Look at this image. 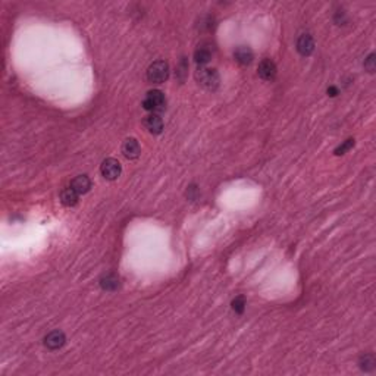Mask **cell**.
Instances as JSON below:
<instances>
[{
	"instance_id": "cell-3",
	"label": "cell",
	"mask_w": 376,
	"mask_h": 376,
	"mask_svg": "<svg viewBox=\"0 0 376 376\" xmlns=\"http://www.w3.org/2000/svg\"><path fill=\"white\" fill-rule=\"evenodd\" d=\"M169 77V66L165 60H158L153 62L149 69H147V80L150 83L162 84L165 83Z\"/></svg>"
},
{
	"instance_id": "cell-11",
	"label": "cell",
	"mask_w": 376,
	"mask_h": 376,
	"mask_svg": "<svg viewBox=\"0 0 376 376\" xmlns=\"http://www.w3.org/2000/svg\"><path fill=\"white\" fill-rule=\"evenodd\" d=\"M234 57L235 60L240 63V65H250L254 59V54H253V50L250 47H246V46H240L235 52H234Z\"/></svg>"
},
{
	"instance_id": "cell-7",
	"label": "cell",
	"mask_w": 376,
	"mask_h": 376,
	"mask_svg": "<svg viewBox=\"0 0 376 376\" xmlns=\"http://www.w3.org/2000/svg\"><path fill=\"white\" fill-rule=\"evenodd\" d=\"M122 153H124V156H125L126 159H129V161L137 159L140 156V153H141V147H140L138 141L135 138H126L125 141H124V144H122Z\"/></svg>"
},
{
	"instance_id": "cell-16",
	"label": "cell",
	"mask_w": 376,
	"mask_h": 376,
	"mask_svg": "<svg viewBox=\"0 0 376 376\" xmlns=\"http://www.w3.org/2000/svg\"><path fill=\"white\" fill-rule=\"evenodd\" d=\"M354 147V140L353 138H348V140H345L341 146H338L336 149H335V155L336 156H341V155H345L350 149H353Z\"/></svg>"
},
{
	"instance_id": "cell-15",
	"label": "cell",
	"mask_w": 376,
	"mask_h": 376,
	"mask_svg": "<svg viewBox=\"0 0 376 376\" xmlns=\"http://www.w3.org/2000/svg\"><path fill=\"white\" fill-rule=\"evenodd\" d=\"M375 356L371 354V353L363 354V356L360 357V360H359V366H360V369L365 371V372H372V371L375 369Z\"/></svg>"
},
{
	"instance_id": "cell-6",
	"label": "cell",
	"mask_w": 376,
	"mask_h": 376,
	"mask_svg": "<svg viewBox=\"0 0 376 376\" xmlns=\"http://www.w3.org/2000/svg\"><path fill=\"white\" fill-rule=\"evenodd\" d=\"M65 342H66V336L62 331H52L44 338V345L49 350H59L65 345Z\"/></svg>"
},
{
	"instance_id": "cell-8",
	"label": "cell",
	"mask_w": 376,
	"mask_h": 376,
	"mask_svg": "<svg viewBox=\"0 0 376 376\" xmlns=\"http://www.w3.org/2000/svg\"><path fill=\"white\" fill-rule=\"evenodd\" d=\"M143 124L146 126V129L152 134H161L163 129V121L158 113H150L144 118Z\"/></svg>"
},
{
	"instance_id": "cell-14",
	"label": "cell",
	"mask_w": 376,
	"mask_h": 376,
	"mask_svg": "<svg viewBox=\"0 0 376 376\" xmlns=\"http://www.w3.org/2000/svg\"><path fill=\"white\" fill-rule=\"evenodd\" d=\"M60 202H62L65 206H68V208H74V206H77V203H78V193L74 191L71 187H69V188H65V190H62V193H60Z\"/></svg>"
},
{
	"instance_id": "cell-10",
	"label": "cell",
	"mask_w": 376,
	"mask_h": 376,
	"mask_svg": "<svg viewBox=\"0 0 376 376\" xmlns=\"http://www.w3.org/2000/svg\"><path fill=\"white\" fill-rule=\"evenodd\" d=\"M71 188H72L74 191H77L78 194H85V193H88L90 188H91V181H90V178H88L87 175H78V176H75V178L72 179Z\"/></svg>"
},
{
	"instance_id": "cell-12",
	"label": "cell",
	"mask_w": 376,
	"mask_h": 376,
	"mask_svg": "<svg viewBox=\"0 0 376 376\" xmlns=\"http://www.w3.org/2000/svg\"><path fill=\"white\" fill-rule=\"evenodd\" d=\"M121 282H119V276L115 273H107L100 279V287L105 291H116L119 288Z\"/></svg>"
},
{
	"instance_id": "cell-19",
	"label": "cell",
	"mask_w": 376,
	"mask_h": 376,
	"mask_svg": "<svg viewBox=\"0 0 376 376\" xmlns=\"http://www.w3.org/2000/svg\"><path fill=\"white\" fill-rule=\"evenodd\" d=\"M328 94L335 97V96L338 94V88H336V87H329V88H328Z\"/></svg>"
},
{
	"instance_id": "cell-4",
	"label": "cell",
	"mask_w": 376,
	"mask_h": 376,
	"mask_svg": "<svg viewBox=\"0 0 376 376\" xmlns=\"http://www.w3.org/2000/svg\"><path fill=\"white\" fill-rule=\"evenodd\" d=\"M100 172H102V175H103L106 179L113 181V179H116V178L121 175L122 166H121V163H119L116 159L109 158V159L103 161V163H102V166H100Z\"/></svg>"
},
{
	"instance_id": "cell-17",
	"label": "cell",
	"mask_w": 376,
	"mask_h": 376,
	"mask_svg": "<svg viewBox=\"0 0 376 376\" xmlns=\"http://www.w3.org/2000/svg\"><path fill=\"white\" fill-rule=\"evenodd\" d=\"M232 310L237 313V315H243L244 310H246V298L244 297H237L234 301H232Z\"/></svg>"
},
{
	"instance_id": "cell-2",
	"label": "cell",
	"mask_w": 376,
	"mask_h": 376,
	"mask_svg": "<svg viewBox=\"0 0 376 376\" xmlns=\"http://www.w3.org/2000/svg\"><path fill=\"white\" fill-rule=\"evenodd\" d=\"M196 81L205 90L215 91L219 87V74L212 68H199L196 71Z\"/></svg>"
},
{
	"instance_id": "cell-9",
	"label": "cell",
	"mask_w": 376,
	"mask_h": 376,
	"mask_svg": "<svg viewBox=\"0 0 376 376\" xmlns=\"http://www.w3.org/2000/svg\"><path fill=\"white\" fill-rule=\"evenodd\" d=\"M297 50H298V53L303 54V56L312 54L313 50H315L313 37L309 36V34H303L301 37H298V40H297Z\"/></svg>"
},
{
	"instance_id": "cell-1",
	"label": "cell",
	"mask_w": 376,
	"mask_h": 376,
	"mask_svg": "<svg viewBox=\"0 0 376 376\" xmlns=\"http://www.w3.org/2000/svg\"><path fill=\"white\" fill-rule=\"evenodd\" d=\"M143 107L152 113H159L163 112L166 107V97L162 91L159 90H152L146 94L143 100Z\"/></svg>"
},
{
	"instance_id": "cell-5",
	"label": "cell",
	"mask_w": 376,
	"mask_h": 376,
	"mask_svg": "<svg viewBox=\"0 0 376 376\" xmlns=\"http://www.w3.org/2000/svg\"><path fill=\"white\" fill-rule=\"evenodd\" d=\"M259 77L265 81H272L276 77V65L270 59H263L259 63Z\"/></svg>"
},
{
	"instance_id": "cell-18",
	"label": "cell",
	"mask_w": 376,
	"mask_h": 376,
	"mask_svg": "<svg viewBox=\"0 0 376 376\" xmlns=\"http://www.w3.org/2000/svg\"><path fill=\"white\" fill-rule=\"evenodd\" d=\"M365 69L368 71V72H375V54L374 53H371L368 57H366V60H365Z\"/></svg>"
},
{
	"instance_id": "cell-13",
	"label": "cell",
	"mask_w": 376,
	"mask_h": 376,
	"mask_svg": "<svg viewBox=\"0 0 376 376\" xmlns=\"http://www.w3.org/2000/svg\"><path fill=\"white\" fill-rule=\"evenodd\" d=\"M212 49H210L209 44H202L197 47V50L194 52V60L199 63V65H206L212 59Z\"/></svg>"
}]
</instances>
